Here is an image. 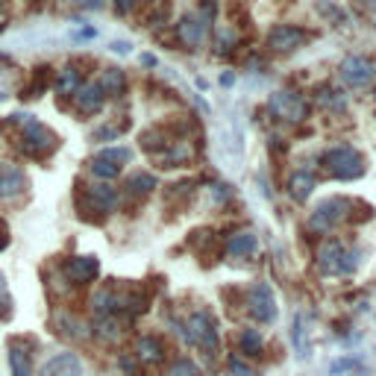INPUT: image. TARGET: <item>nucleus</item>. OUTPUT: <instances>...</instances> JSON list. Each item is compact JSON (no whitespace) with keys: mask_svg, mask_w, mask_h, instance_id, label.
Segmentation results:
<instances>
[{"mask_svg":"<svg viewBox=\"0 0 376 376\" xmlns=\"http://www.w3.org/2000/svg\"><path fill=\"white\" fill-rule=\"evenodd\" d=\"M212 191H215V200L218 203H226V200H230V188H226V186H212Z\"/></svg>","mask_w":376,"mask_h":376,"instance_id":"obj_34","label":"nucleus"},{"mask_svg":"<svg viewBox=\"0 0 376 376\" xmlns=\"http://www.w3.org/2000/svg\"><path fill=\"white\" fill-rule=\"evenodd\" d=\"M370 12H373V18H376V0H370Z\"/></svg>","mask_w":376,"mask_h":376,"instance_id":"obj_40","label":"nucleus"},{"mask_svg":"<svg viewBox=\"0 0 376 376\" xmlns=\"http://www.w3.org/2000/svg\"><path fill=\"white\" fill-rule=\"evenodd\" d=\"M159 183H156V176L153 174H147V171H136L133 176L127 179V194L129 197H147V194H150L153 188H156Z\"/></svg>","mask_w":376,"mask_h":376,"instance_id":"obj_20","label":"nucleus"},{"mask_svg":"<svg viewBox=\"0 0 376 376\" xmlns=\"http://www.w3.org/2000/svg\"><path fill=\"white\" fill-rule=\"evenodd\" d=\"M235 344H238V353L244 358H256V356H261V350H265V338H261L259 330L247 326V330H241L235 335Z\"/></svg>","mask_w":376,"mask_h":376,"instance_id":"obj_19","label":"nucleus"},{"mask_svg":"<svg viewBox=\"0 0 376 376\" xmlns=\"http://www.w3.org/2000/svg\"><path fill=\"white\" fill-rule=\"evenodd\" d=\"M86 197H89V209L101 212V215H109V212L118 206V191L112 188L109 183L89 186V188H86Z\"/></svg>","mask_w":376,"mask_h":376,"instance_id":"obj_14","label":"nucleus"},{"mask_svg":"<svg viewBox=\"0 0 376 376\" xmlns=\"http://www.w3.org/2000/svg\"><path fill=\"white\" fill-rule=\"evenodd\" d=\"M71 39H74V41H91V39H97V30H94V27L74 30V32H71Z\"/></svg>","mask_w":376,"mask_h":376,"instance_id":"obj_31","label":"nucleus"},{"mask_svg":"<svg viewBox=\"0 0 376 376\" xmlns=\"http://www.w3.org/2000/svg\"><path fill=\"white\" fill-rule=\"evenodd\" d=\"M21 136H24V150H27L30 156H36V159L47 156V153H51L53 147H56V136H53L41 121L30 118V115L21 118Z\"/></svg>","mask_w":376,"mask_h":376,"instance_id":"obj_5","label":"nucleus"},{"mask_svg":"<svg viewBox=\"0 0 376 376\" xmlns=\"http://www.w3.org/2000/svg\"><path fill=\"white\" fill-rule=\"evenodd\" d=\"M74 103L77 109L83 112V115H94V112H101L103 103H106V94L101 89V83H86L74 91Z\"/></svg>","mask_w":376,"mask_h":376,"instance_id":"obj_13","label":"nucleus"},{"mask_svg":"<svg viewBox=\"0 0 376 376\" xmlns=\"http://www.w3.org/2000/svg\"><path fill=\"white\" fill-rule=\"evenodd\" d=\"M176 32H179V41H183L186 47H197V44H203V41H206L209 21H206V18H200L197 12H191V15H186V18L179 21Z\"/></svg>","mask_w":376,"mask_h":376,"instance_id":"obj_10","label":"nucleus"},{"mask_svg":"<svg viewBox=\"0 0 376 376\" xmlns=\"http://www.w3.org/2000/svg\"><path fill=\"white\" fill-rule=\"evenodd\" d=\"M306 41H309V32L294 24H276L268 32V47L273 53H291V51H297V47H303Z\"/></svg>","mask_w":376,"mask_h":376,"instance_id":"obj_7","label":"nucleus"},{"mask_svg":"<svg viewBox=\"0 0 376 376\" xmlns=\"http://www.w3.org/2000/svg\"><path fill=\"white\" fill-rule=\"evenodd\" d=\"M256 250H259V238L250 230L233 233L230 238H226V253H230L233 259H250V256H256Z\"/></svg>","mask_w":376,"mask_h":376,"instance_id":"obj_16","label":"nucleus"},{"mask_svg":"<svg viewBox=\"0 0 376 376\" xmlns=\"http://www.w3.org/2000/svg\"><path fill=\"white\" fill-rule=\"evenodd\" d=\"M79 86H83V79H79V71L77 68H62L59 71V77H56V91L59 94H74Z\"/></svg>","mask_w":376,"mask_h":376,"instance_id":"obj_24","label":"nucleus"},{"mask_svg":"<svg viewBox=\"0 0 376 376\" xmlns=\"http://www.w3.org/2000/svg\"><path fill=\"white\" fill-rule=\"evenodd\" d=\"M350 209H353V203H350L347 197H330V200H323V203L315 206V212L309 215L306 226H309L312 233L323 235V233L335 230L341 221H347V218H350Z\"/></svg>","mask_w":376,"mask_h":376,"instance_id":"obj_3","label":"nucleus"},{"mask_svg":"<svg viewBox=\"0 0 376 376\" xmlns=\"http://www.w3.org/2000/svg\"><path fill=\"white\" fill-rule=\"evenodd\" d=\"M83 9H103V0H77Z\"/></svg>","mask_w":376,"mask_h":376,"instance_id":"obj_37","label":"nucleus"},{"mask_svg":"<svg viewBox=\"0 0 376 376\" xmlns=\"http://www.w3.org/2000/svg\"><path fill=\"white\" fill-rule=\"evenodd\" d=\"M121 171H124V168L115 165V162H106V159H101V156L91 159V174H94L97 179H106V183H109V179H115Z\"/></svg>","mask_w":376,"mask_h":376,"instance_id":"obj_25","label":"nucleus"},{"mask_svg":"<svg viewBox=\"0 0 376 376\" xmlns=\"http://www.w3.org/2000/svg\"><path fill=\"white\" fill-rule=\"evenodd\" d=\"M338 77H341V83H344L347 89H353V91L368 89L373 83V77H376V62L362 56V53H353V56H347L344 62H341Z\"/></svg>","mask_w":376,"mask_h":376,"instance_id":"obj_4","label":"nucleus"},{"mask_svg":"<svg viewBox=\"0 0 376 376\" xmlns=\"http://www.w3.org/2000/svg\"><path fill=\"white\" fill-rule=\"evenodd\" d=\"M138 141H141V147H144L147 153H162L171 144L168 136H165V129H144Z\"/></svg>","mask_w":376,"mask_h":376,"instance_id":"obj_23","label":"nucleus"},{"mask_svg":"<svg viewBox=\"0 0 376 376\" xmlns=\"http://www.w3.org/2000/svg\"><path fill=\"white\" fill-rule=\"evenodd\" d=\"M101 159H106V162H115V165H127V162H133V150L129 147H103L101 153H97Z\"/></svg>","mask_w":376,"mask_h":376,"instance_id":"obj_27","label":"nucleus"},{"mask_svg":"<svg viewBox=\"0 0 376 376\" xmlns=\"http://www.w3.org/2000/svg\"><path fill=\"white\" fill-rule=\"evenodd\" d=\"M312 191H315V174H309V171H294L291 174V179H288L291 200L306 203L309 197H312Z\"/></svg>","mask_w":376,"mask_h":376,"instance_id":"obj_17","label":"nucleus"},{"mask_svg":"<svg viewBox=\"0 0 376 376\" xmlns=\"http://www.w3.org/2000/svg\"><path fill=\"white\" fill-rule=\"evenodd\" d=\"M215 15H218V0H203V12H200V18H206L209 24L215 21Z\"/></svg>","mask_w":376,"mask_h":376,"instance_id":"obj_30","label":"nucleus"},{"mask_svg":"<svg viewBox=\"0 0 376 376\" xmlns=\"http://www.w3.org/2000/svg\"><path fill=\"white\" fill-rule=\"evenodd\" d=\"M244 306H247V312L253 320H259L261 326H268L276 320V297L268 283H253L247 288V300H244Z\"/></svg>","mask_w":376,"mask_h":376,"instance_id":"obj_6","label":"nucleus"},{"mask_svg":"<svg viewBox=\"0 0 376 376\" xmlns=\"http://www.w3.org/2000/svg\"><path fill=\"white\" fill-rule=\"evenodd\" d=\"M121 133H124V127H118V124H103V127H97L94 133H91V141H115Z\"/></svg>","mask_w":376,"mask_h":376,"instance_id":"obj_29","label":"nucleus"},{"mask_svg":"<svg viewBox=\"0 0 376 376\" xmlns=\"http://www.w3.org/2000/svg\"><path fill=\"white\" fill-rule=\"evenodd\" d=\"M39 376H83V362L77 353H56L41 365Z\"/></svg>","mask_w":376,"mask_h":376,"instance_id":"obj_9","label":"nucleus"},{"mask_svg":"<svg viewBox=\"0 0 376 376\" xmlns=\"http://www.w3.org/2000/svg\"><path fill=\"white\" fill-rule=\"evenodd\" d=\"M65 273H68L74 283L89 285L97 280V273H101V261L94 256H74V259H68V265H65Z\"/></svg>","mask_w":376,"mask_h":376,"instance_id":"obj_11","label":"nucleus"},{"mask_svg":"<svg viewBox=\"0 0 376 376\" xmlns=\"http://www.w3.org/2000/svg\"><path fill=\"white\" fill-rule=\"evenodd\" d=\"M171 376H203V373H200V368L194 365L188 356H183V358H176V362H174Z\"/></svg>","mask_w":376,"mask_h":376,"instance_id":"obj_28","label":"nucleus"},{"mask_svg":"<svg viewBox=\"0 0 376 376\" xmlns=\"http://www.w3.org/2000/svg\"><path fill=\"white\" fill-rule=\"evenodd\" d=\"M318 103L326 106V109L341 112L344 109V97H341L338 89H332V86H318Z\"/></svg>","mask_w":376,"mask_h":376,"instance_id":"obj_26","label":"nucleus"},{"mask_svg":"<svg viewBox=\"0 0 376 376\" xmlns=\"http://www.w3.org/2000/svg\"><path fill=\"white\" fill-rule=\"evenodd\" d=\"M27 188V174L18 165H0V200H12Z\"/></svg>","mask_w":376,"mask_h":376,"instance_id":"obj_12","label":"nucleus"},{"mask_svg":"<svg viewBox=\"0 0 376 376\" xmlns=\"http://www.w3.org/2000/svg\"><path fill=\"white\" fill-rule=\"evenodd\" d=\"M271 112L276 118H285V121H303L306 118V101L291 91H273L271 94Z\"/></svg>","mask_w":376,"mask_h":376,"instance_id":"obj_8","label":"nucleus"},{"mask_svg":"<svg viewBox=\"0 0 376 376\" xmlns=\"http://www.w3.org/2000/svg\"><path fill=\"white\" fill-rule=\"evenodd\" d=\"M101 89L106 97H121L124 89H127V79H124V71L121 68H106L103 77H101Z\"/></svg>","mask_w":376,"mask_h":376,"instance_id":"obj_22","label":"nucleus"},{"mask_svg":"<svg viewBox=\"0 0 376 376\" xmlns=\"http://www.w3.org/2000/svg\"><path fill=\"white\" fill-rule=\"evenodd\" d=\"M112 4H115V12L118 15H129V12L138 6V0H112Z\"/></svg>","mask_w":376,"mask_h":376,"instance_id":"obj_33","label":"nucleus"},{"mask_svg":"<svg viewBox=\"0 0 376 376\" xmlns=\"http://www.w3.org/2000/svg\"><path fill=\"white\" fill-rule=\"evenodd\" d=\"M129 51H133V44H129V41H112V53H121V56H127Z\"/></svg>","mask_w":376,"mask_h":376,"instance_id":"obj_35","label":"nucleus"},{"mask_svg":"<svg viewBox=\"0 0 376 376\" xmlns=\"http://www.w3.org/2000/svg\"><path fill=\"white\" fill-rule=\"evenodd\" d=\"M6 244H9V230H6V221L0 218V250H4Z\"/></svg>","mask_w":376,"mask_h":376,"instance_id":"obj_36","label":"nucleus"},{"mask_svg":"<svg viewBox=\"0 0 376 376\" xmlns=\"http://www.w3.org/2000/svg\"><path fill=\"white\" fill-rule=\"evenodd\" d=\"M136 356H138V362H144V365H159L162 358H165V344H162L159 338H153V335H141L138 344H136Z\"/></svg>","mask_w":376,"mask_h":376,"instance_id":"obj_18","label":"nucleus"},{"mask_svg":"<svg viewBox=\"0 0 376 376\" xmlns=\"http://www.w3.org/2000/svg\"><path fill=\"white\" fill-rule=\"evenodd\" d=\"M0 297H6V285H4V273H0Z\"/></svg>","mask_w":376,"mask_h":376,"instance_id":"obj_39","label":"nucleus"},{"mask_svg":"<svg viewBox=\"0 0 376 376\" xmlns=\"http://www.w3.org/2000/svg\"><path fill=\"white\" fill-rule=\"evenodd\" d=\"M230 370H233V376H253V370H250L247 365H244L241 358H235V356L230 358Z\"/></svg>","mask_w":376,"mask_h":376,"instance_id":"obj_32","label":"nucleus"},{"mask_svg":"<svg viewBox=\"0 0 376 376\" xmlns=\"http://www.w3.org/2000/svg\"><path fill=\"white\" fill-rule=\"evenodd\" d=\"M141 65H147V68H156V56L153 53H144L141 56Z\"/></svg>","mask_w":376,"mask_h":376,"instance_id":"obj_38","label":"nucleus"},{"mask_svg":"<svg viewBox=\"0 0 376 376\" xmlns=\"http://www.w3.org/2000/svg\"><path fill=\"white\" fill-rule=\"evenodd\" d=\"M9 368H12V376H32L30 353L24 350L21 341H12L9 344Z\"/></svg>","mask_w":376,"mask_h":376,"instance_id":"obj_21","label":"nucleus"},{"mask_svg":"<svg viewBox=\"0 0 376 376\" xmlns=\"http://www.w3.org/2000/svg\"><path fill=\"white\" fill-rule=\"evenodd\" d=\"M320 162H323V168H326V174H330L332 179H358V176H365V159H362V153L356 150V147H350V144H338V147H330L323 156H320Z\"/></svg>","mask_w":376,"mask_h":376,"instance_id":"obj_2","label":"nucleus"},{"mask_svg":"<svg viewBox=\"0 0 376 376\" xmlns=\"http://www.w3.org/2000/svg\"><path fill=\"white\" fill-rule=\"evenodd\" d=\"M0 6H4V0H0Z\"/></svg>","mask_w":376,"mask_h":376,"instance_id":"obj_41","label":"nucleus"},{"mask_svg":"<svg viewBox=\"0 0 376 376\" xmlns=\"http://www.w3.org/2000/svg\"><path fill=\"white\" fill-rule=\"evenodd\" d=\"M183 335L191 347H197L200 353H206L209 358H215L221 350V332H218V320L212 312L200 309V312L188 315L186 326H183Z\"/></svg>","mask_w":376,"mask_h":376,"instance_id":"obj_1","label":"nucleus"},{"mask_svg":"<svg viewBox=\"0 0 376 376\" xmlns=\"http://www.w3.org/2000/svg\"><path fill=\"white\" fill-rule=\"evenodd\" d=\"M341 259H344V247H341V241L330 238V241L320 244V250H318V268H320L323 276L341 273Z\"/></svg>","mask_w":376,"mask_h":376,"instance_id":"obj_15","label":"nucleus"}]
</instances>
